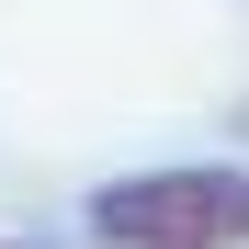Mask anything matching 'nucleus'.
<instances>
[{"label":"nucleus","instance_id":"2","mask_svg":"<svg viewBox=\"0 0 249 249\" xmlns=\"http://www.w3.org/2000/svg\"><path fill=\"white\" fill-rule=\"evenodd\" d=\"M0 249H34V238H0Z\"/></svg>","mask_w":249,"mask_h":249},{"label":"nucleus","instance_id":"1","mask_svg":"<svg viewBox=\"0 0 249 249\" xmlns=\"http://www.w3.org/2000/svg\"><path fill=\"white\" fill-rule=\"evenodd\" d=\"M102 249H249V170H136L79 204Z\"/></svg>","mask_w":249,"mask_h":249}]
</instances>
